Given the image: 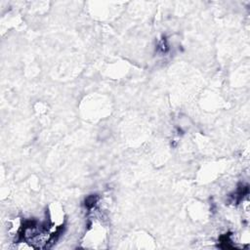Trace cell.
Returning <instances> with one entry per match:
<instances>
[{
	"mask_svg": "<svg viewBox=\"0 0 250 250\" xmlns=\"http://www.w3.org/2000/svg\"><path fill=\"white\" fill-rule=\"evenodd\" d=\"M97 199L98 198H97L96 195H90V197L86 198V200H85L86 207H88V208H91V207H93L94 205H95Z\"/></svg>",
	"mask_w": 250,
	"mask_h": 250,
	"instance_id": "1",
	"label": "cell"
}]
</instances>
